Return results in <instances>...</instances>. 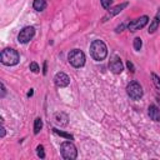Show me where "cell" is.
Instances as JSON below:
<instances>
[{
    "label": "cell",
    "mask_w": 160,
    "mask_h": 160,
    "mask_svg": "<svg viewBox=\"0 0 160 160\" xmlns=\"http://www.w3.org/2000/svg\"><path fill=\"white\" fill-rule=\"evenodd\" d=\"M90 54L96 61H101L108 55V48L104 41L101 40H94L90 45Z\"/></svg>",
    "instance_id": "6da1fadb"
},
{
    "label": "cell",
    "mask_w": 160,
    "mask_h": 160,
    "mask_svg": "<svg viewBox=\"0 0 160 160\" xmlns=\"http://www.w3.org/2000/svg\"><path fill=\"white\" fill-rule=\"evenodd\" d=\"M0 60L4 65H8V66H12V65H16L20 60V56H19V52L11 48H6L1 51V55H0Z\"/></svg>",
    "instance_id": "7a4b0ae2"
},
{
    "label": "cell",
    "mask_w": 160,
    "mask_h": 160,
    "mask_svg": "<svg viewBox=\"0 0 160 160\" xmlns=\"http://www.w3.org/2000/svg\"><path fill=\"white\" fill-rule=\"evenodd\" d=\"M68 60L74 68H81L85 64V54L79 49H74L68 54Z\"/></svg>",
    "instance_id": "3957f363"
},
{
    "label": "cell",
    "mask_w": 160,
    "mask_h": 160,
    "mask_svg": "<svg viewBox=\"0 0 160 160\" xmlns=\"http://www.w3.org/2000/svg\"><path fill=\"white\" fill-rule=\"evenodd\" d=\"M60 150H61V156L66 160H75L78 156V150L71 141H64L61 144Z\"/></svg>",
    "instance_id": "277c9868"
},
{
    "label": "cell",
    "mask_w": 160,
    "mask_h": 160,
    "mask_svg": "<svg viewBox=\"0 0 160 160\" xmlns=\"http://www.w3.org/2000/svg\"><path fill=\"white\" fill-rule=\"evenodd\" d=\"M126 92L132 100H139L142 96V88L138 81H131L126 86Z\"/></svg>",
    "instance_id": "5b68a950"
},
{
    "label": "cell",
    "mask_w": 160,
    "mask_h": 160,
    "mask_svg": "<svg viewBox=\"0 0 160 160\" xmlns=\"http://www.w3.org/2000/svg\"><path fill=\"white\" fill-rule=\"evenodd\" d=\"M34 35H35V29H34L32 26H26V28H24V29L19 32L18 40H19V42H21V44H26V42H29V41L34 38Z\"/></svg>",
    "instance_id": "8992f818"
},
{
    "label": "cell",
    "mask_w": 160,
    "mask_h": 160,
    "mask_svg": "<svg viewBox=\"0 0 160 160\" xmlns=\"http://www.w3.org/2000/svg\"><path fill=\"white\" fill-rule=\"evenodd\" d=\"M148 21H149V18L146 16V15H144V16H141V18H139V19H136V20H132L131 22H129V25H128V29L130 30V31H138V30H140V29H142L146 24H148Z\"/></svg>",
    "instance_id": "52a82bcc"
},
{
    "label": "cell",
    "mask_w": 160,
    "mask_h": 160,
    "mask_svg": "<svg viewBox=\"0 0 160 160\" xmlns=\"http://www.w3.org/2000/svg\"><path fill=\"white\" fill-rule=\"evenodd\" d=\"M54 82L58 88H65L70 84V78L65 74V72H56V75L54 76Z\"/></svg>",
    "instance_id": "ba28073f"
},
{
    "label": "cell",
    "mask_w": 160,
    "mask_h": 160,
    "mask_svg": "<svg viewBox=\"0 0 160 160\" xmlns=\"http://www.w3.org/2000/svg\"><path fill=\"white\" fill-rule=\"evenodd\" d=\"M109 68L114 74H120L122 71V69H124V65H122V62H121L119 56H114L109 62Z\"/></svg>",
    "instance_id": "9c48e42d"
},
{
    "label": "cell",
    "mask_w": 160,
    "mask_h": 160,
    "mask_svg": "<svg viewBox=\"0 0 160 160\" xmlns=\"http://www.w3.org/2000/svg\"><path fill=\"white\" fill-rule=\"evenodd\" d=\"M159 24H160V9L158 10V12H156V15L154 16V19L151 20V22H150V26H149V32L150 34H152V32H155L156 30H158V28H159Z\"/></svg>",
    "instance_id": "30bf717a"
},
{
    "label": "cell",
    "mask_w": 160,
    "mask_h": 160,
    "mask_svg": "<svg viewBox=\"0 0 160 160\" xmlns=\"http://www.w3.org/2000/svg\"><path fill=\"white\" fill-rule=\"evenodd\" d=\"M149 116L154 121H160V109L155 105L149 106Z\"/></svg>",
    "instance_id": "8fae6325"
},
{
    "label": "cell",
    "mask_w": 160,
    "mask_h": 160,
    "mask_svg": "<svg viewBox=\"0 0 160 160\" xmlns=\"http://www.w3.org/2000/svg\"><path fill=\"white\" fill-rule=\"evenodd\" d=\"M126 6H128V2H122V4H120V5H116V6H114V8H110L108 16H114V15L121 12Z\"/></svg>",
    "instance_id": "7c38bea8"
},
{
    "label": "cell",
    "mask_w": 160,
    "mask_h": 160,
    "mask_svg": "<svg viewBox=\"0 0 160 160\" xmlns=\"http://www.w3.org/2000/svg\"><path fill=\"white\" fill-rule=\"evenodd\" d=\"M32 6H34V9L36 11H42L46 8V1L45 0H34Z\"/></svg>",
    "instance_id": "4fadbf2b"
},
{
    "label": "cell",
    "mask_w": 160,
    "mask_h": 160,
    "mask_svg": "<svg viewBox=\"0 0 160 160\" xmlns=\"http://www.w3.org/2000/svg\"><path fill=\"white\" fill-rule=\"evenodd\" d=\"M41 128H42V120L40 118H36L34 122V134H39Z\"/></svg>",
    "instance_id": "5bb4252c"
},
{
    "label": "cell",
    "mask_w": 160,
    "mask_h": 160,
    "mask_svg": "<svg viewBox=\"0 0 160 160\" xmlns=\"http://www.w3.org/2000/svg\"><path fill=\"white\" fill-rule=\"evenodd\" d=\"M52 131H54L55 134H58V135H60V136L65 138V139H70V140H72V139H74V136H72L71 134L65 132V131H62V130H59V129H56V128H54V129H52Z\"/></svg>",
    "instance_id": "9a60e30c"
},
{
    "label": "cell",
    "mask_w": 160,
    "mask_h": 160,
    "mask_svg": "<svg viewBox=\"0 0 160 160\" xmlns=\"http://www.w3.org/2000/svg\"><path fill=\"white\" fill-rule=\"evenodd\" d=\"M151 78H152V82H154V85H155V88L158 89V90H160V78L156 75V74H151Z\"/></svg>",
    "instance_id": "2e32d148"
},
{
    "label": "cell",
    "mask_w": 160,
    "mask_h": 160,
    "mask_svg": "<svg viewBox=\"0 0 160 160\" xmlns=\"http://www.w3.org/2000/svg\"><path fill=\"white\" fill-rule=\"evenodd\" d=\"M141 46H142L141 39H140V38H135V39H134V49H135L136 51H139V50L141 49Z\"/></svg>",
    "instance_id": "e0dca14e"
},
{
    "label": "cell",
    "mask_w": 160,
    "mask_h": 160,
    "mask_svg": "<svg viewBox=\"0 0 160 160\" xmlns=\"http://www.w3.org/2000/svg\"><path fill=\"white\" fill-rule=\"evenodd\" d=\"M36 154H38V156H39L40 159H44V158H45V151H44V146H42V145H39V146L36 148Z\"/></svg>",
    "instance_id": "ac0fdd59"
},
{
    "label": "cell",
    "mask_w": 160,
    "mask_h": 160,
    "mask_svg": "<svg viewBox=\"0 0 160 160\" xmlns=\"http://www.w3.org/2000/svg\"><path fill=\"white\" fill-rule=\"evenodd\" d=\"M30 70L32 71V72H35V74H38L39 71H40V68H39V65L36 64V62H30Z\"/></svg>",
    "instance_id": "d6986e66"
},
{
    "label": "cell",
    "mask_w": 160,
    "mask_h": 160,
    "mask_svg": "<svg viewBox=\"0 0 160 160\" xmlns=\"http://www.w3.org/2000/svg\"><path fill=\"white\" fill-rule=\"evenodd\" d=\"M100 1H101V5H102L104 9H110V6H111L114 0H100Z\"/></svg>",
    "instance_id": "ffe728a7"
},
{
    "label": "cell",
    "mask_w": 160,
    "mask_h": 160,
    "mask_svg": "<svg viewBox=\"0 0 160 160\" xmlns=\"http://www.w3.org/2000/svg\"><path fill=\"white\" fill-rule=\"evenodd\" d=\"M126 66H128V69L131 71V72H135V69H134V65H132V62L129 60L128 62H126Z\"/></svg>",
    "instance_id": "44dd1931"
},
{
    "label": "cell",
    "mask_w": 160,
    "mask_h": 160,
    "mask_svg": "<svg viewBox=\"0 0 160 160\" xmlns=\"http://www.w3.org/2000/svg\"><path fill=\"white\" fill-rule=\"evenodd\" d=\"M5 92H6V90H5V85L1 82V98L5 96Z\"/></svg>",
    "instance_id": "7402d4cb"
},
{
    "label": "cell",
    "mask_w": 160,
    "mask_h": 160,
    "mask_svg": "<svg viewBox=\"0 0 160 160\" xmlns=\"http://www.w3.org/2000/svg\"><path fill=\"white\" fill-rule=\"evenodd\" d=\"M124 26H125L124 24H122V25H120V26H118V28H116V31H118V32H119V31H122V29H124Z\"/></svg>",
    "instance_id": "603a6c76"
},
{
    "label": "cell",
    "mask_w": 160,
    "mask_h": 160,
    "mask_svg": "<svg viewBox=\"0 0 160 160\" xmlns=\"http://www.w3.org/2000/svg\"><path fill=\"white\" fill-rule=\"evenodd\" d=\"M42 74H44V75L46 74V61L44 62V70H42Z\"/></svg>",
    "instance_id": "cb8c5ba5"
},
{
    "label": "cell",
    "mask_w": 160,
    "mask_h": 160,
    "mask_svg": "<svg viewBox=\"0 0 160 160\" xmlns=\"http://www.w3.org/2000/svg\"><path fill=\"white\" fill-rule=\"evenodd\" d=\"M5 136V129H4V126L1 128V138H4Z\"/></svg>",
    "instance_id": "d4e9b609"
},
{
    "label": "cell",
    "mask_w": 160,
    "mask_h": 160,
    "mask_svg": "<svg viewBox=\"0 0 160 160\" xmlns=\"http://www.w3.org/2000/svg\"><path fill=\"white\" fill-rule=\"evenodd\" d=\"M32 94H34V91H32V90H30V91H29V92H28V96H31V95H32Z\"/></svg>",
    "instance_id": "484cf974"
}]
</instances>
